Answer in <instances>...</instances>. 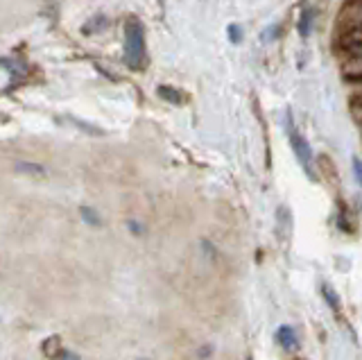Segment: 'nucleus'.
<instances>
[{"mask_svg":"<svg viewBox=\"0 0 362 360\" xmlns=\"http://www.w3.org/2000/svg\"><path fill=\"white\" fill-rule=\"evenodd\" d=\"M124 64L132 71H141L147 64V50H145V28L136 16H132L124 23Z\"/></svg>","mask_w":362,"mask_h":360,"instance_id":"f257e3e1","label":"nucleus"},{"mask_svg":"<svg viewBox=\"0 0 362 360\" xmlns=\"http://www.w3.org/2000/svg\"><path fill=\"white\" fill-rule=\"evenodd\" d=\"M288 129H290V145H292V152L294 156L299 159V163L303 166V170L310 175V166H313V148L310 143L305 141V137L297 132V127L292 125V120L288 116Z\"/></svg>","mask_w":362,"mask_h":360,"instance_id":"f03ea898","label":"nucleus"},{"mask_svg":"<svg viewBox=\"0 0 362 360\" xmlns=\"http://www.w3.org/2000/svg\"><path fill=\"white\" fill-rule=\"evenodd\" d=\"M276 342L286 349V352H297L299 349V340H297V333H294L292 326L283 324L276 329Z\"/></svg>","mask_w":362,"mask_h":360,"instance_id":"7ed1b4c3","label":"nucleus"},{"mask_svg":"<svg viewBox=\"0 0 362 360\" xmlns=\"http://www.w3.org/2000/svg\"><path fill=\"white\" fill-rule=\"evenodd\" d=\"M313 9H303L301 12V21H299V35L305 39V37H310V32H313Z\"/></svg>","mask_w":362,"mask_h":360,"instance_id":"20e7f679","label":"nucleus"},{"mask_svg":"<svg viewBox=\"0 0 362 360\" xmlns=\"http://www.w3.org/2000/svg\"><path fill=\"white\" fill-rule=\"evenodd\" d=\"M16 170L18 173H28V175H43L45 168L41 163H30V161H18L16 163Z\"/></svg>","mask_w":362,"mask_h":360,"instance_id":"39448f33","label":"nucleus"},{"mask_svg":"<svg viewBox=\"0 0 362 360\" xmlns=\"http://www.w3.org/2000/svg\"><path fill=\"white\" fill-rule=\"evenodd\" d=\"M79 216L84 218L86 224H93V227H100V224H102V220H100V216H98V211H95V209H90V207H82V209H79Z\"/></svg>","mask_w":362,"mask_h":360,"instance_id":"423d86ee","label":"nucleus"},{"mask_svg":"<svg viewBox=\"0 0 362 360\" xmlns=\"http://www.w3.org/2000/svg\"><path fill=\"white\" fill-rule=\"evenodd\" d=\"M177 91L173 86H158V95L161 98H165V100H170V103H175V105H181L184 103V95H175Z\"/></svg>","mask_w":362,"mask_h":360,"instance_id":"0eeeda50","label":"nucleus"},{"mask_svg":"<svg viewBox=\"0 0 362 360\" xmlns=\"http://www.w3.org/2000/svg\"><path fill=\"white\" fill-rule=\"evenodd\" d=\"M324 295H326V301H328V303H333V308H335V310H339V299H337V295H335V290L326 286V288H324Z\"/></svg>","mask_w":362,"mask_h":360,"instance_id":"6e6552de","label":"nucleus"},{"mask_svg":"<svg viewBox=\"0 0 362 360\" xmlns=\"http://www.w3.org/2000/svg\"><path fill=\"white\" fill-rule=\"evenodd\" d=\"M354 175H356L358 186H362V159L360 156H354Z\"/></svg>","mask_w":362,"mask_h":360,"instance_id":"1a4fd4ad","label":"nucleus"},{"mask_svg":"<svg viewBox=\"0 0 362 360\" xmlns=\"http://www.w3.org/2000/svg\"><path fill=\"white\" fill-rule=\"evenodd\" d=\"M229 39H231V43H240L243 41V30L238 25H229Z\"/></svg>","mask_w":362,"mask_h":360,"instance_id":"9d476101","label":"nucleus"},{"mask_svg":"<svg viewBox=\"0 0 362 360\" xmlns=\"http://www.w3.org/2000/svg\"><path fill=\"white\" fill-rule=\"evenodd\" d=\"M127 227H129V231H134L136 236H139V233L143 231V229H141V224L136 222V220H129V222H127Z\"/></svg>","mask_w":362,"mask_h":360,"instance_id":"9b49d317","label":"nucleus"}]
</instances>
